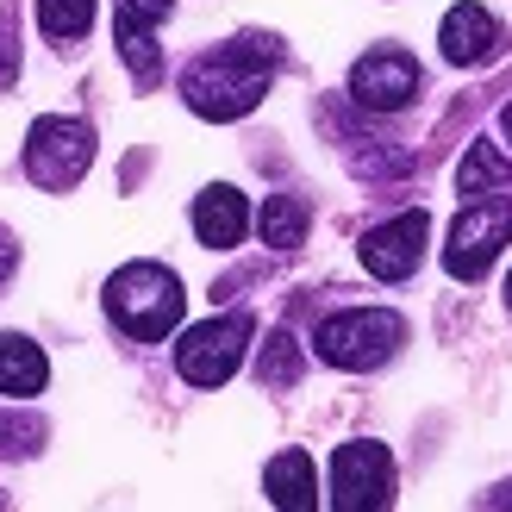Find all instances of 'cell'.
I'll return each mask as SVG.
<instances>
[{
  "label": "cell",
  "mask_w": 512,
  "mask_h": 512,
  "mask_svg": "<svg viewBox=\"0 0 512 512\" xmlns=\"http://www.w3.org/2000/svg\"><path fill=\"white\" fill-rule=\"evenodd\" d=\"M275 63H281V44L263 38V32H244V38L219 44V50H207V57H194L182 69V100L200 119H213V125L244 119L256 100L269 94Z\"/></svg>",
  "instance_id": "cell-1"
},
{
  "label": "cell",
  "mask_w": 512,
  "mask_h": 512,
  "mask_svg": "<svg viewBox=\"0 0 512 512\" xmlns=\"http://www.w3.org/2000/svg\"><path fill=\"white\" fill-rule=\"evenodd\" d=\"M182 306H188V294L175 281V269H163V263H125L107 281V319L138 344H163L182 325Z\"/></svg>",
  "instance_id": "cell-2"
},
{
  "label": "cell",
  "mask_w": 512,
  "mask_h": 512,
  "mask_svg": "<svg viewBox=\"0 0 512 512\" xmlns=\"http://www.w3.org/2000/svg\"><path fill=\"white\" fill-rule=\"evenodd\" d=\"M400 344H406V325H400V313H388V306H350V313H331V319L313 331L319 363L350 369V375L381 369Z\"/></svg>",
  "instance_id": "cell-3"
},
{
  "label": "cell",
  "mask_w": 512,
  "mask_h": 512,
  "mask_svg": "<svg viewBox=\"0 0 512 512\" xmlns=\"http://www.w3.org/2000/svg\"><path fill=\"white\" fill-rule=\"evenodd\" d=\"M88 163H94V132L82 119H69V113L32 119V132H25V175H32V188L69 194L88 175Z\"/></svg>",
  "instance_id": "cell-4"
},
{
  "label": "cell",
  "mask_w": 512,
  "mask_h": 512,
  "mask_svg": "<svg viewBox=\"0 0 512 512\" xmlns=\"http://www.w3.org/2000/svg\"><path fill=\"white\" fill-rule=\"evenodd\" d=\"M250 338H256L250 313H219L207 325H188L182 344H175V369H182V381H194V388H219V381L238 375Z\"/></svg>",
  "instance_id": "cell-5"
},
{
  "label": "cell",
  "mask_w": 512,
  "mask_h": 512,
  "mask_svg": "<svg viewBox=\"0 0 512 512\" xmlns=\"http://www.w3.org/2000/svg\"><path fill=\"white\" fill-rule=\"evenodd\" d=\"M394 506V456L388 444H338L331 450V512H388Z\"/></svg>",
  "instance_id": "cell-6"
},
{
  "label": "cell",
  "mask_w": 512,
  "mask_h": 512,
  "mask_svg": "<svg viewBox=\"0 0 512 512\" xmlns=\"http://www.w3.org/2000/svg\"><path fill=\"white\" fill-rule=\"evenodd\" d=\"M512 238V200H475V207L456 213L450 225V244H444V269L456 281H481L494 269V256Z\"/></svg>",
  "instance_id": "cell-7"
},
{
  "label": "cell",
  "mask_w": 512,
  "mask_h": 512,
  "mask_svg": "<svg viewBox=\"0 0 512 512\" xmlns=\"http://www.w3.org/2000/svg\"><path fill=\"white\" fill-rule=\"evenodd\" d=\"M425 244H431V219L413 207V213H394V219H381L363 232V269L375 281H406L419 263H425Z\"/></svg>",
  "instance_id": "cell-8"
},
{
  "label": "cell",
  "mask_w": 512,
  "mask_h": 512,
  "mask_svg": "<svg viewBox=\"0 0 512 512\" xmlns=\"http://www.w3.org/2000/svg\"><path fill=\"white\" fill-rule=\"evenodd\" d=\"M413 94H419V63L406 57V50L381 44V50H369V57H356V69H350V100L356 107L400 113V107H413Z\"/></svg>",
  "instance_id": "cell-9"
},
{
  "label": "cell",
  "mask_w": 512,
  "mask_h": 512,
  "mask_svg": "<svg viewBox=\"0 0 512 512\" xmlns=\"http://www.w3.org/2000/svg\"><path fill=\"white\" fill-rule=\"evenodd\" d=\"M438 44H444V57H450L456 69H475V63H494V57H500L506 32H500V19H494L488 7L463 0V7H450V13H444Z\"/></svg>",
  "instance_id": "cell-10"
},
{
  "label": "cell",
  "mask_w": 512,
  "mask_h": 512,
  "mask_svg": "<svg viewBox=\"0 0 512 512\" xmlns=\"http://www.w3.org/2000/svg\"><path fill=\"white\" fill-rule=\"evenodd\" d=\"M244 232H250V200L238 188L213 182L194 194V238L207 250H232V244H244Z\"/></svg>",
  "instance_id": "cell-11"
},
{
  "label": "cell",
  "mask_w": 512,
  "mask_h": 512,
  "mask_svg": "<svg viewBox=\"0 0 512 512\" xmlns=\"http://www.w3.org/2000/svg\"><path fill=\"white\" fill-rule=\"evenodd\" d=\"M263 488H269L275 512H319V469H313V456H306V450L269 456Z\"/></svg>",
  "instance_id": "cell-12"
},
{
  "label": "cell",
  "mask_w": 512,
  "mask_h": 512,
  "mask_svg": "<svg viewBox=\"0 0 512 512\" xmlns=\"http://www.w3.org/2000/svg\"><path fill=\"white\" fill-rule=\"evenodd\" d=\"M44 381H50L44 350L32 338H19V331H0V394L32 400V394H44Z\"/></svg>",
  "instance_id": "cell-13"
},
{
  "label": "cell",
  "mask_w": 512,
  "mask_h": 512,
  "mask_svg": "<svg viewBox=\"0 0 512 512\" xmlns=\"http://www.w3.org/2000/svg\"><path fill=\"white\" fill-rule=\"evenodd\" d=\"M256 232L269 250H300L306 244V200L300 194H269L263 213H256Z\"/></svg>",
  "instance_id": "cell-14"
},
{
  "label": "cell",
  "mask_w": 512,
  "mask_h": 512,
  "mask_svg": "<svg viewBox=\"0 0 512 512\" xmlns=\"http://www.w3.org/2000/svg\"><path fill=\"white\" fill-rule=\"evenodd\" d=\"M506 182H512V163L494 144H469L463 150V163H456V188L463 194H488V188H506Z\"/></svg>",
  "instance_id": "cell-15"
},
{
  "label": "cell",
  "mask_w": 512,
  "mask_h": 512,
  "mask_svg": "<svg viewBox=\"0 0 512 512\" xmlns=\"http://www.w3.org/2000/svg\"><path fill=\"white\" fill-rule=\"evenodd\" d=\"M119 57H125V69H132V82H138V88H157L163 57H157V38H150V25L119 19Z\"/></svg>",
  "instance_id": "cell-16"
},
{
  "label": "cell",
  "mask_w": 512,
  "mask_h": 512,
  "mask_svg": "<svg viewBox=\"0 0 512 512\" xmlns=\"http://www.w3.org/2000/svg\"><path fill=\"white\" fill-rule=\"evenodd\" d=\"M38 25H44V38L75 44L94 25V0H38Z\"/></svg>",
  "instance_id": "cell-17"
},
{
  "label": "cell",
  "mask_w": 512,
  "mask_h": 512,
  "mask_svg": "<svg viewBox=\"0 0 512 512\" xmlns=\"http://www.w3.org/2000/svg\"><path fill=\"white\" fill-rule=\"evenodd\" d=\"M256 375H263V388H288V381L300 375V344L288 338V331H275V338L263 344V356H256Z\"/></svg>",
  "instance_id": "cell-18"
},
{
  "label": "cell",
  "mask_w": 512,
  "mask_h": 512,
  "mask_svg": "<svg viewBox=\"0 0 512 512\" xmlns=\"http://www.w3.org/2000/svg\"><path fill=\"white\" fill-rule=\"evenodd\" d=\"M175 13V0H119V19H132V25H157Z\"/></svg>",
  "instance_id": "cell-19"
},
{
  "label": "cell",
  "mask_w": 512,
  "mask_h": 512,
  "mask_svg": "<svg viewBox=\"0 0 512 512\" xmlns=\"http://www.w3.org/2000/svg\"><path fill=\"white\" fill-rule=\"evenodd\" d=\"M0 450H7V456L38 450V425H0Z\"/></svg>",
  "instance_id": "cell-20"
},
{
  "label": "cell",
  "mask_w": 512,
  "mask_h": 512,
  "mask_svg": "<svg viewBox=\"0 0 512 512\" xmlns=\"http://www.w3.org/2000/svg\"><path fill=\"white\" fill-rule=\"evenodd\" d=\"M19 75V44H13V32H7V19H0V88H7Z\"/></svg>",
  "instance_id": "cell-21"
},
{
  "label": "cell",
  "mask_w": 512,
  "mask_h": 512,
  "mask_svg": "<svg viewBox=\"0 0 512 512\" xmlns=\"http://www.w3.org/2000/svg\"><path fill=\"white\" fill-rule=\"evenodd\" d=\"M19 269V244H13V232L0 225V288H7V275Z\"/></svg>",
  "instance_id": "cell-22"
},
{
  "label": "cell",
  "mask_w": 512,
  "mask_h": 512,
  "mask_svg": "<svg viewBox=\"0 0 512 512\" xmlns=\"http://www.w3.org/2000/svg\"><path fill=\"white\" fill-rule=\"evenodd\" d=\"M481 512H512V481H506V488H500V494H494L488 506H481Z\"/></svg>",
  "instance_id": "cell-23"
},
{
  "label": "cell",
  "mask_w": 512,
  "mask_h": 512,
  "mask_svg": "<svg viewBox=\"0 0 512 512\" xmlns=\"http://www.w3.org/2000/svg\"><path fill=\"white\" fill-rule=\"evenodd\" d=\"M500 132H506V144H512V107H506V113H500Z\"/></svg>",
  "instance_id": "cell-24"
},
{
  "label": "cell",
  "mask_w": 512,
  "mask_h": 512,
  "mask_svg": "<svg viewBox=\"0 0 512 512\" xmlns=\"http://www.w3.org/2000/svg\"><path fill=\"white\" fill-rule=\"evenodd\" d=\"M506 300H512V275H506Z\"/></svg>",
  "instance_id": "cell-25"
},
{
  "label": "cell",
  "mask_w": 512,
  "mask_h": 512,
  "mask_svg": "<svg viewBox=\"0 0 512 512\" xmlns=\"http://www.w3.org/2000/svg\"><path fill=\"white\" fill-rule=\"evenodd\" d=\"M0 512H7V494H0Z\"/></svg>",
  "instance_id": "cell-26"
}]
</instances>
